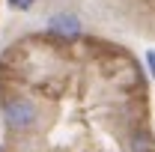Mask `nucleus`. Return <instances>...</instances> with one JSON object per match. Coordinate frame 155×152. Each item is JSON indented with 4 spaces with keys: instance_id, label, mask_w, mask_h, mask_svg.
<instances>
[{
    "instance_id": "39448f33",
    "label": "nucleus",
    "mask_w": 155,
    "mask_h": 152,
    "mask_svg": "<svg viewBox=\"0 0 155 152\" xmlns=\"http://www.w3.org/2000/svg\"><path fill=\"white\" fill-rule=\"evenodd\" d=\"M146 60H149V69H152V75H155V51H149V57H146Z\"/></svg>"
},
{
    "instance_id": "f03ea898",
    "label": "nucleus",
    "mask_w": 155,
    "mask_h": 152,
    "mask_svg": "<svg viewBox=\"0 0 155 152\" xmlns=\"http://www.w3.org/2000/svg\"><path fill=\"white\" fill-rule=\"evenodd\" d=\"M48 27H51L57 36H63V39H75L78 33H81V21H78L75 15H69V12L54 15V18L48 21Z\"/></svg>"
},
{
    "instance_id": "20e7f679",
    "label": "nucleus",
    "mask_w": 155,
    "mask_h": 152,
    "mask_svg": "<svg viewBox=\"0 0 155 152\" xmlns=\"http://www.w3.org/2000/svg\"><path fill=\"white\" fill-rule=\"evenodd\" d=\"M33 3H36V0H9V6H12V9H30Z\"/></svg>"
},
{
    "instance_id": "7ed1b4c3",
    "label": "nucleus",
    "mask_w": 155,
    "mask_h": 152,
    "mask_svg": "<svg viewBox=\"0 0 155 152\" xmlns=\"http://www.w3.org/2000/svg\"><path fill=\"white\" fill-rule=\"evenodd\" d=\"M128 149H131V152H155V140H152V134L137 131L134 137H131V143H128Z\"/></svg>"
},
{
    "instance_id": "f257e3e1",
    "label": "nucleus",
    "mask_w": 155,
    "mask_h": 152,
    "mask_svg": "<svg viewBox=\"0 0 155 152\" xmlns=\"http://www.w3.org/2000/svg\"><path fill=\"white\" fill-rule=\"evenodd\" d=\"M3 119H6L9 128L24 131L27 125H33V119H36V107H33V101H27V98H12V101L6 104Z\"/></svg>"
}]
</instances>
